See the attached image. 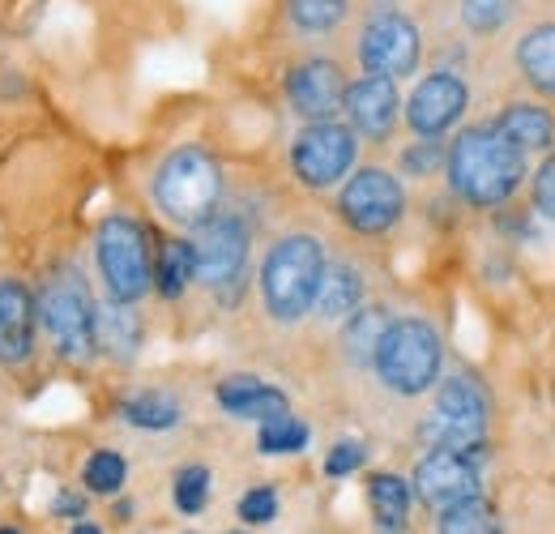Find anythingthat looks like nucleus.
<instances>
[{
  "label": "nucleus",
  "instance_id": "f257e3e1",
  "mask_svg": "<svg viewBox=\"0 0 555 534\" xmlns=\"http://www.w3.org/2000/svg\"><path fill=\"white\" fill-rule=\"evenodd\" d=\"M526 176V154L491 129H470L449 150L453 193L470 205H504Z\"/></svg>",
  "mask_w": 555,
  "mask_h": 534
},
{
  "label": "nucleus",
  "instance_id": "f03ea898",
  "mask_svg": "<svg viewBox=\"0 0 555 534\" xmlns=\"http://www.w3.org/2000/svg\"><path fill=\"white\" fill-rule=\"evenodd\" d=\"M321 278H325V253H321V244L312 236L278 240L270 249V257H266V269H261V295H266L270 317L299 321L317 304Z\"/></svg>",
  "mask_w": 555,
  "mask_h": 534
},
{
  "label": "nucleus",
  "instance_id": "7ed1b4c3",
  "mask_svg": "<svg viewBox=\"0 0 555 534\" xmlns=\"http://www.w3.org/2000/svg\"><path fill=\"white\" fill-rule=\"evenodd\" d=\"M218 198H222V171L206 150L184 145L163 158L154 176V201L167 218L184 227H202L218 214Z\"/></svg>",
  "mask_w": 555,
  "mask_h": 534
},
{
  "label": "nucleus",
  "instance_id": "20e7f679",
  "mask_svg": "<svg viewBox=\"0 0 555 534\" xmlns=\"http://www.w3.org/2000/svg\"><path fill=\"white\" fill-rule=\"evenodd\" d=\"M376 372L393 394H423L440 377V334L427 321H393L376 346Z\"/></svg>",
  "mask_w": 555,
  "mask_h": 534
},
{
  "label": "nucleus",
  "instance_id": "39448f33",
  "mask_svg": "<svg viewBox=\"0 0 555 534\" xmlns=\"http://www.w3.org/2000/svg\"><path fill=\"white\" fill-rule=\"evenodd\" d=\"M99 269H103V282H107L112 300H120V304H133L150 291L154 266H150V253H145V231L133 218L116 214L99 227Z\"/></svg>",
  "mask_w": 555,
  "mask_h": 534
},
{
  "label": "nucleus",
  "instance_id": "423d86ee",
  "mask_svg": "<svg viewBox=\"0 0 555 534\" xmlns=\"http://www.w3.org/2000/svg\"><path fill=\"white\" fill-rule=\"evenodd\" d=\"M39 321L48 326V334L56 338L61 355L69 359H86L94 355V304L86 282H77L73 274H56L43 295H39Z\"/></svg>",
  "mask_w": 555,
  "mask_h": 534
},
{
  "label": "nucleus",
  "instance_id": "0eeeda50",
  "mask_svg": "<svg viewBox=\"0 0 555 534\" xmlns=\"http://www.w3.org/2000/svg\"><path fill=\"white\" fill-rule=\"evenodd\" d=\"M354 163V129L334 120H312L291 145V167L308 189L338 185Z\"/></svg>",
  "mask_w": 555,
  "mask_h": 534
},
{
  "label": "nucleus",
  "instance_id": "6e6552de",
  "mask_svg": "<svg viewBox=\"0 0 555 534\" xmlns=\"http://www.w3.org/2000/svg\"><path fill=\"white\" fill-rule=\"evenodd\" d=\"M338 209H343V218H347L354 231L380 236V231H389V227L402 218L406 193H402V185H398L389 171L367 167V171H354V176H350Z\"/></svg>",
  "mask_w": 555,
  "mask_h": 534
},
{
  "label": "nucleus",
  "instance_id": "1a4fd4ad",
  "mask_svg": "<svg viewBox=\"0 0 555 534\" xmlns=\"http://www.w3.org/2000/svg\"><path fill=\"white\" fill-rule=\"evenodd\" d=\"M359 65L376 77H406L418 65V30L402 13H380L363 26Z\"/></svg>",
  "mask_w": 555,
  "mask_h": 534
},
{
  "label": "nucleus",
  "instance_id": "9d476101",
  "mask_svg": "<svg viewBox=\"0 0 555 534\" xmlns=\"http://www.w3.org/2000/svg\"><path fill=\"white\" fill-rule=\"evenodd\" d=\"M189 244L197 257V282L227 287L231 278H240L244 257H248V231L240 218H209L197 227V236Z\"/></svg>",
  "mask_w": 555,
  "mask_h": 534
},
{
  "label": "nucleus",
  "instance_id": "9b49d317",
  "mask_svg": "<svg viewBox=\"0 0 555 534\" xmlns=\"http://www.w3.org/2000/svg\"><path fill=\"white\" fill-rule=\"evenodd\" d=\"M415 492L423 505L449 509V505H457V500L479 496V467L470 462V454L431 449L415 470Z\"/></svg>",
  "mask_w": 555,
  "mask_h": 534
},
{
  "label": "nucleus",
  "instance_id": "f8f14e48",
  "mask_svg": "<svg viewBox=\"0 0 555 534\" xmlns=\"http://www.w3.org/2000/svg\"><path fill=\"white\" fill-rule=\"evenodd\" d=\"M466 81L453 73H431L423 77L406 103V120L418 137H440L462 112H466Z\"/></svg>",
  "mask_w": 555,
  "mask_h": 534
},
{
  "label": "nucleus",
  "instance_id": "ddd939ff",
  "mask_svg": "<svg viewBox=\"0 0 555 534\" xmlns=\"http://www.w3.org/2000/svg\"><path fill=\"white\" fill-rule=\"evenodd\" d=\"M286 99L299 116L330 120L347 99V81L334 61H304L286 73Z\"/></svg>",
  "mask_w": 555,
  "mask_h": 534
},
{
  "label": "nucleus",
  "instance_id": "4468645a",
  "mask_svg": "<svg viewBox=\"0 0 555 534\" xmlns=\"http://www.w3.org/2000/svg\"><path fill=\"white\" fill-rule=\"evenodd\" d=\"M343 107H347L350 125H354L363 137H376V141L389 137L393 120H398V90H393V77H376V73H367L363 81L347 86Z\"/></svg>",
  "mask_w": 555,
  "mask_h": 534
},
{
  "label": "nucleus",
  "instance_id": "2eb2a0df",
  "mask_svg": "<svg viewBox=\"0 0 555 534\" xmlns=\"http://www.w3.org/2000/svg\"><path fill=\"white\" fill-rule=\"evenodd\" d=\"M35 300L26 295L22 282H0V359L4 364H22L30 355V338H35Z\"/></svg>",
  "mask_w": 555,
  "mask_h": 534
},
{
  "label": "nucleus",
  "instance_id": "dca6fc26",
  "mask_svg": "<svg viewBox=\"0 0 555 534\" xmlns=\"http://www.w3.org/2000/svg\"><path fill=\"white\" fill-rule=\"evenodd\" d=\"M214 394H218V406H222L227 415H235V419H257V423H266V419H274V415H286V410H291V402H286L282 390L266 385V381H257V377H248V372L227 377Z\"/></svg>",
  "mask_w": 555,
  "mask_h": 534
},
{
  "label": "nucleus",
  "instance_id": "f3484780",
  "mask_svg": "<svg viewBox=\"0 0 555 534\" xmlns=\"http://www.w3.org/2000/svg\"><path fill=\"white\" fill-rule=\"evenodd\" d=\"M495 134L504 141H513L521 154L526 150H547L555 141V120L534 103H513V107H504L495 116Z\"/></svg>",
  "mask_w": 555,
  "mask_h": 534
},
{
  "label": "nucleus",
  "instance_id": "a211bd4d",
  "mask_svg": "<svg viewBox=\"0 0 555 534\" xmlns=\"http://www.w3.org/2000/svg\"><path fill=\"white\" fill-rule=\"evenodd\" d=\"M367 500H372V522L376 534H406V509H411V492L398 474H372L367 483Z\"/></svg>",
  "mask_w": 555,
  "mask_h": 534
},
{
  "label": "nucleus",
  "instance_id": "6ab92c4d",
  "mask_svg": "<svg viewBox=\"0 0 555 534\" xmlns=\"http://www.w3.org/2000/svg\"><path fill=\"white\" fill-rule=\"evenodd\" d=\"M436 415L457 419V423H466V428H479V432H483V423H487L483 385H479V381H470V377H449V381L440 385V394H436Z\"/></svg>",
  "mask_w": 555,
  "mask_h": 534
},
{
  "label": "nucleus",
  "instance_id": "aec40b11",
  "mask_svg": "<svg viewBox=\"0 0 555 534\" xmlns=\"http://www.w3.org/2000/svg\"><path fill=\"white\" fill-rule=\"evenodd\" d=\"M363 304V278L359 269L350 266H325V278H321V291H317V313L338 321V317H350L354 308Z\"/></svg>",
  "mask_w": 555,
  "mask_h": 534
},
{
  "label": "nucleus",
  "instance_id": "412c9836",
  "mask_svg": "<svg viewBox=\"0 0 555 534\" xmlns=\"http://www.w3.org/2000/svg\"><path fill=\"white\" fill-rule=\"evenodd\" d=\"M94 342L103 351H112L116 359H129L141 342V326L133 317V308L120 304V300L107 304V308H94Z\"/></svg>",
  "mask_w": 555,
  "mask_h": 534
},
{
  "label": "nucleus",
  "instance_id": "4be33fe9",
  "mask_svg": "<svg viewBox=\"0 0 555 534\" xmlns=\"http://www.w3.org/2000/svg\"><path fill=\"white\" fill-rule=\"evenodd\" d=\"M517 65L526 73V81L543 94H555V26H534L521 43H517Z\"/></svg>",
  "mask_w": 555,
  "mask_h": 534
},
{
  "label": "nucleus",
  "instance_id": "5701e85b",
  "mask_svg": "<svg viewBox=\"0 0 555 534\" xmlns=\"http://www.w3.org/2000/svg\"><path fill=\"white\" fill-rule=\"evenodd\" d=\"M197 278V257H193V244L189 240H171V244H163V253H158V266H154V287L167 295V300H176L189 282Z\"/></svg>",
  "mask_w": 555,
  "mask_h": 534
},
{
  "label": "nucleus",
  "instance_id": "b1692460",
  "mask_svg": "<svg viewBox=\"0 0 555 534\" xmlns=\"http://www.w3.org/2000/svg\"><path fill=\"white\" fill-rule=\"evenodd\" d=\"M389 313L385 308H354L350 313V326H347V355L354 364H372L376 359V346L380 338L389 330Z\"/></svg>",
  "mask_w": 555,
  "mask_h": 534
},
{
  "label": "nucleus",
  "instance_id": "393cba45",
  "mask_svg": "<svg viewBox=\"0 0 555 534\" xmlns=\"http://www.w3.org/2000/svg\"><path fill=\"white\" fill-rule=\"evenodd\" d=\"M120 415H125L133 428L163 432V428H176V419H180V402L171 398V394L150 390V394H138V398L125 402V406H120Z\"/></svg>",
  "mask_w": 555,
  "mask_h": 534
},
{
  "label": "nucleus",
  "instance_id": "a878e982",
  "mask_svg": "<svg viewBox=\"0 0 555 534\" xmlns=\"http://www.w3.org/2000/svg\"><path fill=\"white\" fill-rule=\"evenodd\" d=\"M440 534H504L491 505L470 496V500H457L449 509H440Z\"/></svg>",
  "mask_w": 555,
  "mask_h": 534
},
{
  "label": "nucleus",
  "instance_id": "bb28decb",
  "mask_svg": "<svg viewBox=\"0 0 555 534\" xmlns=\"http://www.w3.org/2000/svg\"><path fill=\"white\" fill-rule=\"evenodd\" d=\"M286 13L299 30L308 35H325L347 17V0H286Z\"/></svg>",
  "mask_w": 555,
  "mask_h": 534
},
{
  "label": "nucleus",
  "instance_id": "cd10ccee",
  "mask_svg": "<svg viewBox=\"0 0 555 534\" xmlns=\"http://www.w3.org/2000/svg\"><path fill=\"white\" fill-rule=\"evenodd\" d=\"M304 445H308V423H299L295 415H274L257 432V449L261 454H299Z\"/></svg>",
  "mask_w": 555,
  "mask_h": 534
},
{
  "label": "nucleus",
  "instance_id": "c85d7f7f",
  "mask_svg": "<svg viewBox=\"0 0 555 534\" xmlns=\"http://www.w3.org/2000/svg\"><path fill=\"white\" fill-rule=\"evenodd\" d=\"M86 487L90 492H99V496H112V492H120V483H125V458L120 454H112V449H103V454H94L90 462H86Z\"/></svg>",
  "mask_w": 555,
  "mask_h": 534
},
{
  "label": "nucleus",
  "instance_id": "c756f323",
  "mask_svg": "<svg viewBox=\"0 0 555 534\" xmlns=\"http://www.w3.org/2000/svg\"><path fill=\"white\" fill-rule=\"evenodd\" d=\"M513 17V0H462V22L475 35H491Z\"/></svg>",
  "mask_w": 555,
  "mask_h": 534
},
{
  "label": "nucleus",
  "instance_id": "7c9ffc66",
  "mask_svg": "<svg viewBox=\"0 0 555 534\" xmlns=\"http://www.w3.org/2000/svg\"><path fill=\"white\" fill-rule=\"evenodd\" d=\"M209 500V470L184 467L176 474V509L180 513H202Z\"/></svg>",
  "mask_w": 555,
  "mask_h": 534
},
{
  "label": "nucleus",
  "instance_id": "2f4dec72",
  "mask_svg": "<svg viewBox=\"0 0 555 534\" xmlns=\"http://www.w3.org/2000/svg\"><path fill=\"white\" fill-rule=\"evenodd\" d=\"M274 513H278L274 487H253V492H244V500H240V518H244V522H274Z\"/></svg>",
  "mask_w": 555,
  "mask_h": 534
},
{
  "label": "nucleus",
  "instance_id": "473e14b6",
  "mask_svg": "<svg viewBox=\"0 0 555 534\" xmlns=\"http://www.w3.org/2000/svg\"><path fill=\"white\" fill-rule=\"evenodd\" d=\"M530 198H534V209H539L543 218H555V154L539 167V176H534V185H530Z\"/></svg>",
  "mask_w": 555,
  "mask_h": 534
},
{
  "label": "nucleus",
  "instance_id": "72a5a7b5",
  "mask_svg": "<svg viewBox=\"0 0 555 534\" xmlns=\"http://www.w3.org/2000/svg\"><path fill=\"white\" fill-rule=\"evenodd\" d=\"M363 467V445L359 441H338L334 445V454L325 458V474L330 479H343V474H350V470Z\"/></svg>",
  "mask_w": 555,
  "mask_h": 534
},
{
  "label": "nucleus",
  "instance_id": "f704fd0d",
  "mask_svg": "<svg viewBox=\"0 0 555 534\" xmlns=\"http://www.w3.org/2000/svg\"><path fill=\"white\" fill-rule=\"evenodd\" d=\"M402 163H406V171H411V176H431V171H436V163H440L436 137H427L423 145H411V150L402 154Z\"/></svg>",
  "mask_w": 555,
  "mask_h": 534
},
{
  "label": "nucleus",
  "instance_id": "c9c22d12",
  "mask_svg": "<svg viewBox=\"0 0 555 534\" xmlns=\"http://www.w3.org/2000/svg\"><path fill=\"white\" fill-rule=\"evenodd\" d=\"M61 509H65V518H77V513H81V500L65 496V500H61Z\"/></svg>",
  "mask_w": 555,
  "mask_h": 534
},
{
  "label": "nucleus",
  "instance_id": "e433bc0d",
  "mask_svg": "<svg viewBox=\"0 0 555 534\" xmlns=\"http://www.w3.org/2000/svg\"><path fill=\"white\" fill-rule=\"evenodd\" d=\"M73 534H99V531H94V526H77Z\"/></svg>",
  "mask_w": 555,
  "mask_h": 534
},
{
  "label": "nucleus",
  "instance_id": "4c0bfd02",
  "mask_svg": "<svg viewBox=\"0 0 555 534\" xmlns=\"http://www.w3.org/2000/svg\"><path fill=\"white\" fill-rule=\"evenodd\" d=\"M0 534H22V531H13V526H4V531H0Z\"/></svg>",
  "mask_w": 555,
  "mask_h": 534
}]
</instances>
